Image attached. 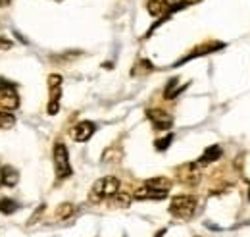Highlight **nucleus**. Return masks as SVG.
<instances>
[{"label": "nucleus", "mask_w": 250, "mask_h": 237, "mask_svg": "<svg viewBox=\"0 0 250 237\" xmlns=\"http://www.w3.org/2000/svg\"><path fill=\"white\" fill-rule=\"evenodd\" d=\"M118 191H120V179L118 178L108 176V178L98 179V181H94L91 191H89V203L98 205L106 199H112Z\"/></svg>", "instance_id": "f257e3e1"}, {"label": "nucleus", "mask_w": 250, "mask_h": 237, "mask_svg": "<svg viewBox=\"0 0 250 237\" xmlns=\"http://www.w3.org/2000/svg\"><path fill=\"white\" fill-rule=\"evenodd\" d=\"M198 199L192 195H177L169 203V214L179 220H190L196 214Z\"/></svg>", "instance_id": "f03ea898"}, {"label": "nucleus", "mask_w": 250, "mask_h": 237, "mask_svg": "<svg viewBox=\"0 0 250 237\" xmlns=\"http://www.w3.org/2000/svg\"><path fill=\"white\" fill-rule=\"evenodd\" d=\"M54 172H56V178L65 179L71 176V166H69V154H67V148L63 143H56L54 145Z\"/></svg>", "instance_id": "7ed1b4c3"}, {"label": "nucleus", "mask_w": 250, "mask_h": 237, "mask_svg": "<svg viewBox=\"0 0 250 237\" xmlns=\"http://www.w3.org/2000/svg\"><path fill=\"white\" fill-rule=\"evenodd\" d=\"M60 96H62V75L52 73L48 77V114L54 116L60 110Z\"/></svg>", "instance_id": "20e7f679"}, {"label": "nucleus", "mask_w": 250, "mask_h": 237, "mask_svg": "<svg viewBox=\"0 0 250 237\" xmlns=\"http://www.w3.org/2000/svg\"><path fill=\"white\" fill-rule=\"evenodd\" d=\"M177 178L181 183H185L188 187H194L200 183L202 174H200V164L198 162H187L183 166L177 168Z\"/></svg>", "instance_id": "39448f33"}, {"label": "nucleus", "mask_w": 250, "mask_h": 237, "mask_svg": "<svg viewBox=\"0 0 250 237\" xmlns=\"http://www.w3.org/2000/svg\"><path fill=\"white\" fill-rule=\"evenodd\" d=\"M0 106L4 110H16L20 106V95L16 87L4 79H0Z\"/></svg>", "instance_id": "423d86ee"}, {"label": "nucleus", "mask_w": 250, "mask_h": 237, "mask_svg": "<svg viewBox=\"0 0 250 237\" xmlns=\"http://www.w3.org/2000/svg\"><path fill=\"white\" fill-rule=\"evenodd\" d=\"M146 118L150 119V123L154 125V129H158V131H166V129H169L171 123H173V118H171L167 112L158 110V108L148 110V112H146Z\"/></svg>", "instance_id": "0eeeda50"}, {"label": "nucleus", "mask_w": 250, "mask_h": 237, "mask_svg": "<svg viewBox=\"0 0 250 237\" xmlns=\"http://www.w3.org/2000/svg\"><path fill=\"white\" fill-rule=\"evenodd\" d=\"M94 131H96V125H94L93 121H79L73 129H71V137L77 141V143H85V141H89L91 137L94 135Z\"/></svg>", "instance_id": "6e6552de"}, {"label": "nucleus", "mask_w": 250, "mask_h": 237, "mask_svg": "<svg viewBox=\"0 0 250 237\" xmlns=\"http://www.w3.org/2000/svg\"><path fill=\"white\" fill-rule=\"evenodd\" d=\"M166 197H167V193L154 191V189H150L146 185H143L141 189H137L135 195H133V199H137V201H160V199H166Z\"/></svg>", "instance_id": "1a4fd4ad"}, {"label": "nucleus", "mask_w": 250, "mask_h": 237, "mask_svg": "<svg viewBox=\"0 0 250 237\" xmlns=\"http://www.w3.org/2000/svg\"><path fill=\"white\" fill-rule=\"evenodd\" d=\"M223 154V150L219 145H212V147H208L204 152H202V156L198 158V164L200 166H206V164H212V162H216L219 160V156Z\"/></svg>", "instance_id": "9d476101"}, {"label": "nucleus", "mask_w": 250, "mask_h": 237, "mask_svg": "<svg viewBox=\"0 0 250 237\" xmlns=\"http://www.w3.org/2000/svg\"><path fill=\"white\" fill-rule=\"evenodd\" d=\"M145 185H146V187H150V189H154V191L169 193V189H171V179L164 178V176H158V178L146 179V181H145Z\"/></svg>", "instance_id": "9b49d317"}, {"label": "nucleus", "mask_w": 250, "mask_h": 237, "mask_svg": "<svg viewBox=\"0 0 250 237\" xmlns=\"http://www.w3.org/2000/svg\"><path fill=\"white\" fill-rule=\"evenodd\" d=\"M225 45L223 43H206V45H202V47H198V48H194L188 56L181 60V62H187V60L194 58V56H202V54H208V52H214V50H219V48H223Z\"/></svg>", "instance_id": "f8f14e48"}, {"label": "nucleus", "mask_w": 250, "mask_h": 237, "mask_svg": "<svg viewBox=\"0 0 250 237\" xmlns=\"http://www.w3.org/2000/svg\"><path fill=\"white\" fill-rule=\"evenodd\" d=\"M112 207H122V208H125V207H129L131 205V201H133V195H129V193H125V191H118L112 199Z\"/></svg>", "instance_id": "ddd939ff"}, {"label": "nucleus", "mask_w": 250, "mask_h": 237, "mask_svg": "<svg viewBox=\"0 0 250 237\" xmlns=\"http://www.w3.org/2000/svg\"><path fill=\"white\" fill-rule=\"evenodd\" d=\"M18 172L14 170V168H10V166H6V168H2V183H6L8 187H14L16 183H18Z\"/></svg>", "instance_id": "4468645a"}, {"label": "nucleus", "mask_w": 250, "mask_h": 237, "mask_svg": "<svg viewBox=\"0 0 250 237\" xmlns=\"http://www.w3.org/2000/svg\"><path fill=\"white\" fill-rule=\"evenodd\" d=\"M73 212H75V207L71 203H62L60 207L56 208V220H67Z\"/></svg>", "instance_id": "2eb2a0df"}, {"label": "nucleus", "mask_w": 250, "mask_h": 237, "mask_svg": "<svg viewBox=\"0 0 250 237\" xmlns=\"http://www.w3.org/2000/svg\"><path fill=\"white\" fill-rule=\"evenodd\" d=\"M177 83H179V79H169V83H167V87H166V91H164V96L167 98V100H171V98H175V95L177 93H181V89L177 87Z\"/></svg>", "instance_id": "dca6fc26"}, {"label": "nucleus", "mask_w": 250, "mask_h": 237, "mask_svg": "<svg viewBox=\"0 0 250 237\" xmlns=\"http://www.w3.org/2000/svg\"><path fill=\"white\" fill-rule=\"evenodd\" d=\"M18 210V203L12 199H0V212L2 214H14Z\"/></svg>", "instance_id": "f3484780"}, {"label": "nucleus", "mask_w": 250, "mask_h": 237, "mask_svg": "<svg viewBox=\"0 0 250 237\" xmlns=\"http://www.w3.org/2000/svg\"><path fill=\"white\" fill-rule=\"evenodd\" d=\"M16 123V118L12 114H6V112H0V129H8Z\"/></svg>", "instance_id": "a211bd4d"}, {"label": "nucleus", "mask_w": 250, "mask_h": 237, "mask_svg": "<svg viewBox=\"0 0 250 237\" xmlns=\"http://www.w3.org/2000/svg\"><path fill=\"white\" fill-rule=\"evenodd\" d=\"M171 141H173V133H167L164 139H158L156 143H154V145H156V150H166V148L169 147Z\"/></svg>", "instance_id": "6ab92c4d"}, {"label": "nucleus", "mask_w": 250, "mask_h": 237, "mask_svg": "<svg viewBox=\"0 0 250 237\" xmlns=\"http://www.w3.org/2000/svg\"><path fill=\"white\" fill-rule=\"evenodd\" d=\"M8 48H12V43L8 39H0V50H8Z\"/></svg>", "instance_id": "aec40b11"}, {"label": "nucleus", "mask_w": 250, "mask_h": 237, "mask_svg": "<svg viewBox=\"0 0 250 237\" xmlns=\"http://www.w3.org/2000/svg\"><path fill=\"white\" fill-rule=\"evenodd\" d=\"M164 234H166V230H162V232H158V234H156V236H154V237H164Z\"/></svg>", "instance_id": "412c9836"}, {"label": "nucleus", "mask_w": 250, "mask_h": 237, "mask_svg": "<svg viewBox=\"0 0 250 237\" xmlns=\"http://www.w3.org/2000/svg\"><path fill=\"white\" fill-rule=\"evenodd\" d=\"M183 2H187V4H194V2H200V0H183Z\"/></svg>", "instance_id": "4be33fe9"}, {"label": "nucleus", "mask_w": 250, "mask_h": 237, "mask_svg": "<svg viewBox=\"0 0 250 237\" xmlns=\"http://www.w3.org/2000/svg\"><path fill=\"white\" fill-rule=\"evenodd\" d=\"M8 2H10V0H0V6H6Z\"/></svg>", "instance_id": "5701e85b"}, {"label": "nucleus", "mask_w": 250, "mask_h": 237, "mask_svg": "<svg viewBox=\"0 0 250 237\" xmlns=\"http://www.w3.org/2000/svg\"><path fill=\"white\" fill-rule=\"evenodd\" d=\"M0 185H2V170H0Z\"/></svg>", "instance_id": "b1692460"}, {"label": "nucleus", "mask_w": 250, "mask_h": 237, "mask_svg": "<svg viewBox=\"0 0 250 237\" xmlns=\"http://www.w3.org/2000/svg\"><path fill=\"white\" fill-rule=\"evenodd\" d=\"M249 199H250V189H249Z\"/></svg>", "instance_id": "393cba45"}]
</instances>
